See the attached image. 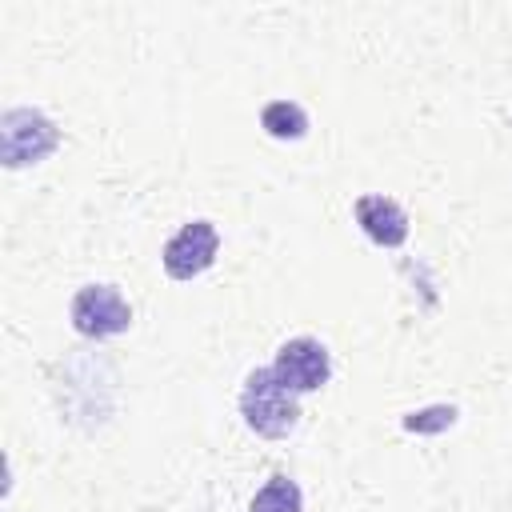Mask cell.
<instances>
[{"label":"cell","instance_id":"1","mask_svg":"<svg viewBox=\"0 0 512 512\" xmlns=\"http://www.w3.org/2000/svg\"><path fill=\"white\" fill-rule=\"evenodd\" d=\"M240 412H244L248 428H256V432L268 436V440L288 436V432L296 428V416H300L292 388H284L272 368L248 372L244 392H240Z\"/></svg>","mask_w":512,"mask_h":512},{"label":"cell","instance_id":"2","mask_svg":"<svg viewBox=\"0 0 512 512\" xmlns=\"http://www.w3.org/2000/svg\"><path fill=\"white\" fill-rule=\"evenodd\" d=\"M72 324H76V332H84L92 340H104V336H116L132 324V308L120 296V288L88 284L72 296Z\"/></svg>","mask_w":512,"mask_h":512},{"label":"cell","instance_id":"3","mask_svg":"<svg viewBox=\"0 0 512 512\" xmlns=\"http://www.w3.org/2000/svg\"><path fill=\"white\" fill-rule=\"evenodd\" d=\"M272 372H276V376H280V384H284V388H292V392H316V388L328 380L332 360H328V348H324L320 340L300 336V340L280 344Z\"/></svg>","mask_w":512,"mask_h":512},{"label":"cell","instance_id":"4","mask_svg":"<svg viewBox=\"0 0 512 512\" xmlns=\"http://www.w3.org/2000/svg\"><path fill=\"white\" fill-rule=\"evenodd\" d=\"M216 248H220L216 228L208 220H192L164 244V272L172 280H192L216 260Z\"/></svg>","mask_w":512,"mask_h":512},{"label":"cell","instance_id":"5","mask_svg":"<svg viewBox=\"0 0 512 512\" xmlns=\"http://www.w3.org/2000/svg\"><path fill=\"white\" fill-rule=\"evenodd\" d=\"M356 220L364 224V232L376 244H400L408 236V216L400 204L384 200V196H360L356 200Z\"/></svg>","mask_w":512,"mask_h":512},{"label":"cell","instance_id":"6","mask_svg":"<svg viewBox=\"0 0 512 512\" xmlns=\"http://www.w3.org/2000/svg\"><path fill=\"white\" fill-rule=\"evenodd\" d=\"M304 500H300V488L288 480V476H272L248 504V512H300Z\"/></svg>","mask_w":512,"mask_h":512},{"label":"cell","instance_id":"7","mask_svg":"<svg viewBox=\"0 0 512 512\" xmlns=\"http://www.w3.org/2000/svg\"><path fill=\"white\" fill-rule=\"evenodd\" d=\"M260 120H264V128H268L276 140H296V136H304V128H308L304 108L292 104V100H272V104L260 112Z\"/></svg>","mask_w":512,"mask_h":512}]
</instances>
